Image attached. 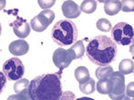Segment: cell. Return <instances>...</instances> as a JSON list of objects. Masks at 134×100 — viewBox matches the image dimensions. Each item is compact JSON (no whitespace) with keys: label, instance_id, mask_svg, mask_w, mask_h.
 <instances>
[{"label":"cell","instance_id":"cell-1","mask_svg":"<svg viewBox=\"0 0 134 100\" xmlns=\"http://www.w3.org/2000/svg\"><path fill=\"white\" fill-rule=\"evenodd\" d=\"M62 75L47 73L37 76L30 82L28 94L31 100H59L63 94Z\"/></svg>","mask_w":134,"mask_h":100},{"label":"cell","instance_id":"cell-2","mask_svg":"<svg viewBox=\"0 0 134 100\" xmlns=\"http://www.w3.org/2000/svg\"><path fill=\"white\" fill-rule=\"evenodd\" d=\"M85 50L88 59L100 67L112 64L117 56V45L105 35L93 38Z\"/></svg>","mask_w":134,"mask_h":100},{"label":"cell","instance_id":"cell-3","mask_svg":"<svg viewBox=\"0 0 134 100\" xmlns=\"http://www.w3.org/2000/svg\"><path fill=\"white\" fill-rule=\"evenodd\" d=\"M52 40L60 47L73 45L78 38V29L73 21L60 20L51 30Z\"/></svg>","mask_w":134,"mask_h":100},{"label":"cell","instance_id":"cell-4","mask_svg":"<svg viewBox=\"0 0 134 100\" xmlns=\"http://www.w3.org/2000/svg\"><path fill=\"white\" fill-rule=\"evenodd\" d=\"M133 28L127 23H118L111 29L112 40L116 45L128 46L133 43Z\"/></svg>","mask_w":134,"mask_h":100},{"label":"cell","instance_id":"cell-5","mask_svg":"<svg viewBox=\"0 0 134 100\" xmlns=\"http://www.w3.org/2000/svg\"><path fill=\"white\" fill-rule=\"evenodd\" d=\"M110 90L108 96L112 100H121L125 96V78L120 71H114L108 78Z\"/></svg>","mask_w":134,"mask_h":100},{"label":"cell","instance_id":"cell-6","mask_svg":"<svg viewBox=\"0 0 134 100\" xmlns=\"http://www.w3.org/2000/svg\"><path fill=\"white\" fill-rule=\"evenodd\" d=\"M3 71L8 80H18L23 77L25 68L21 60L12 57L4 63Z\"/></svg>","mask_w":134,"mask_h":100},{"label":"cell","instance_id":"cell-7","mask_svg":"<svg viewBox=\"0 0 134 100\" xmlns=\"http://www.w3.org/2000/svg\"><path fill=\"white\" fill-rule=\"evenodd\" d=\"M55 19V13L50 9L43 10L31 21V29L37 32H42L47 29Z\"/></svg>","mask_w":134,"mask_h":100},{"label":"cell","instance_id":"cell-8","mask_svg":"<svg viewBox=\"0 0 134 100\" xmlns=\"http://www.w3.org/2000/svg\"><path fill=\"white\" fill-rule=\"evenodd\" d=\"M73 60V56L69 49L57 48L54 51L53 62L54 64L59 69L58 73L60 75H62L63 70L67 68Z\"/></svg>","mask_w":134,"mask_h":100},{"label":"cell","instance_id":"cell-9","mask_svg":"<svg viewBox=\"0 0 134 100\" xmlns=\"http://www.w3.org/2000/svg\"><path fill=\"white\" fill-rule=\"evenodd\" d=\"M14 34L20 38H25L31 33V25L25 19L20 16H16V19L10 23Z\"/></svg>","mask_w":134,"mask_h":100},{"label":"cell","instance_id":"cell-10","mask_svg":"<svg viewBox=\"0 0 134 100\" xmlns=\"http://www.w3.org/2000/svg\"><path fill=\"white\" fill-rule=\"evenodd\" d=\"M62 12L68 19H75L81 15L80 6L74 1H64L62 5Z\"/></svg>","mask_w":134,"mask_h":100},{"label":"cell","instance_id":"cell-11","mask_svg":"<svg viewBox=\"0 0 134 100\" xmlns=\"http://www.w3.org/2000/svg\"><path fill=\"white\" fill-rule=\"evenodd\" d=\"M9 52L12 55H14V56H21L29 52L30 49V46L26 42L25 40H14L9 45Z\"/></svg>","mask_w":134,"mask_h":100},{"label":"cell","instance_id":"cell-12","mask_svg":"<svg viewBox=\"0 0 134 100\" xmlns=\"http://www.w3.org/2000/svg\"><path fill=\"white\" fill-rule=\"evenodd\" d=\"M121 8H122V3L119 0H110V1L105 2V5H104L105 13L110 16L117 14L121 11Z\"/></svg>","mask_w":134,"mask_h":100},{"label":"cell","instance_id":"cell-13","mask_svg":"<svg viewBox=\"0 0 134 100\" xmlns=\"http://www.w3.org/2000/svg\"><path fill=\"white\" fill-rule=\"evenodd\" d=\"M70 52L72 53V55L73 56V59H80L81 58L85 53V47L84 44L81 40L76 41V42L73 44L72 47L69 48Z\"/></svg>","mask_w":134,"mask_h":100},{"label":"cell","instance_id":"cell-14","mask_svg":"<svg viewBox=\"0 0 134 100\" xmlns=\"http://www.w3.org/2000/svg\"><path fill=\"white\" fill-rule=\"evenodd\" d=\"M74 76L75 79L80 84H82L86 82L87 80H90V71H88V68L85 66H79L78 68L75 69L74 71Z\"/></svg>","mask_w":134,"mask_h":100},{"label":"cell","instance_id":"cell-15","mask_svg":"<svg viewBox=\"0 0 134 100\" xmlns=\"http://www.w3.org/2000/svg\"><path fill=\"white\" fill-rule=\"evenodd\" d=\"M114 73V69L112 66L107 65V66L98 67L96 70V77L98 80H105L108 79L110 75Z\"/></svg>","mask_w":134,"mask_h":100},{"label":"cell","instance_id":"cell-16","mask_svg":"<svg viewBox=\"0 0 134 100\" xmlns=\"http://www.w3.org/2000/svg\"><path fill=\"white\" fill-rule=\"evenodd\" d=\"M80 90L86 95H90L95 92L96 90V82L95 80L90 78V80H87L82 84H80Z\"/></svg>","mask_w":134,"mask_h":100},{"label":"cell","instance_id":"cell-17","mask_svg":"<svg viewBox=\"0 0 134 100\" xmlns=\"http://www.w3.org/2000/svg\"><path fill=\"white\" fill-rule=\"evenodd\" d=\"M119 71L122 74H130L133 73V61L124 59L119 64Z\"/></svg>","mask_w":134,"mask_h":100},{"label":"cell","instance_id":"cell-18","mask_svg":"<svg viewBox=\"0 0 134 100\" xmlns=\"http://www.w3.org/2000/svg\"><path fill=\"white\" fill-rule=\"evenodd\" d=\"M80 8L86 14H92L97 9V2L95 0H84Z\"/></svg>","mask_w":134,"mask_h":100},{"label":"cell","instance_id":"cell-19","mask_svg":"<svg viewBox=\"0 0 134 100\" xmlns=\"http://www.w3.org/2000/svg\"><path fill=\"white\" fill-rule=\"evenodd\" d=\"M29 85H30L29 80H28L27 79H23V78H21V79L18 80L15 83H14V92H15L16 94H18V93L23 92V90H28Z\"/></svg>","mask_w":134,"mask_h":100},{"label":"cell","instance_id":"cell-20","mask_svg":"<svg viewBox=\"0 0 134 100\" xmlns=\"http://www.w3.org/2000/svg\"><path fill=\"white\" fill-rule=\"evenodd\" d=\"M109 90H110V85H109L108 79L98 80V83H97V90H98L100 94H102V95L108 94Z\"/></svg>","mask_w":134,"mask_h":100},{"label":"cell","instance_id":"cell-21","mask_svg":"<svg viewBox=\"0 0 134 100\" xmlns=\"http://www.w3.org/2000/svg\"><path fill=\"white\" fill-rule=\"evenodd\" d=\"M97 28H98L99 30H101V31L107 32V31H110V30H111L112 24L107 19L101 18L97 21Z\"/></svg>","mask_w":134,"mask_h":100},{"label":"cell","instance_id":"cell-22","mask_svg":"<svg viewBox=\"0 0 134 100\" xmlns=\"http://www.w3.org/2000/svg\"><path fill=\"white\" fill-rule=\"evenodd\" d=\"M7 100H31V99H30L29 94H28V90H25L23 92L18 93V94L9 96Z\"/></svg>","mask_w":134,"mask_h":100},{"label":"cell","instance_id":"cell-23","mask_svg":"<svg viewBox=\"0 0 134 100\" xmlns=\"http://www.w3.org/2000/svg\"><path fill=\"white\" fill-rule=\"evenodd\" d=\"M122 8L121 10H122L124 12H132L133 7H134V2L132 0H129V1H122Z\"/></svg>","mask_w":134,"mask_h":100},{"label":"cell","instance_id":"cell-24","mask_svg":"<svg viewBox=\"0 0 134 100\" xmlns=\"http://www.w3.org/2000/svg\"><path fill=\"white\" fill-rule=\"evenodd\" d=\"M38 5H40V7L42 8V9L44 10H47L49 7H51V6H53L54 5H55V0H50V1H47V0H40V1H38Z\"/></svg>","mask_w":134,"mask_h":100},{"label":"cell","instance_id":"cell-25","mask_svg":"<svg viewBox=\"0 0 134 100\" xmlns=\"http://www.w3.org/2000/svg\"><path fill=\"white\" fill-rule=\"evenodd\" d=\"M59 100H75V95L72 91H64L63 92L62 97H60Z\"/></svg>","mask_w":134,"mask_h":100},{"label":"cell","instance_id":"cell-26","mask_svg":"<svg viewBox=\"0 0 134 100\" xmlns=\"http://www.w3.org/2000/svg\"><path fill=\"white\" fill-rule=\"evenodd\" d=\"M6 77L4 74V73L0 71V94L4 91L5 88V84H6Z\"/></svg>","mask_w":134,"mask_h":100},{"label":"cell","instance_id":"cell-27","mask_svg":"<svg viewBox=\"0 0 134 100\" xmlns=\"http://www.w3.org/2000/svg\"><path fill=\"white\" fill-rule=\"evenodd\" d=\"M126 94H125V96H127V97H133V93H134V91H133V82H131V83H129L128 84V86L126 87Z\"/></svg>","mask_w":134,"mask_h":100},{"label":"cell","instance_id":"cell-28","mask_svg":"<svg viewBox=\"0 0 134 100\" xmlns=\"http://www.w3.org/2000/svg\"><path fill=\"white\" fill-rule=\"evenodd\" d=\"M5 4H6V2L5 1V0H1V1H0V10H2L4 7H5Z\"/></svg>","mask_w":134,"mask_h":100},{"label":"cell","instance_id":"cell-29","mask_svg":"<svg viewBox=\"0 0 134 100\" xmlns=\"http://www.w3.org/2000/svg\"><path fill=\"white\" fill-rule=\"evenodd\" d=\"M75 100H95V99H93V98H90V97H80V98H78V99H75Z\"/></svg>","mask_w":134,"mask_h":100},{"label":"cell","instance_id":"cell-30","mask_svg":"<svg viewBox=\"0 0 134 100\" xmlns=\"http://www.w3.org/2000/svg\"><path fill=\"white\" fill-rule=\"evenodd\" d=\"M121 100H133V98H132V97H127V96H124V98H122Z\"/></svg>","mask_w":134,"mask_h":100},{"label":"cell","instance_id":"cell-31","mask_svg":"<svg viewBox=\"0 0 134 100\" xmlns=\"http://www.w3.org/2000/svg\"><path fill=\"white\" fill-rule=\"evenodd\" d=\"M1 32H2V26H1V23H0V36H1Z\"/></svg>","mask_w":134,"mask_h":100}]
</instances>
